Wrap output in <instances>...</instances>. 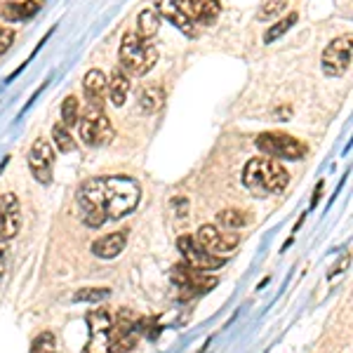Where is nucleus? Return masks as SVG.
<instances>
[{"mask_svg":"<svg viewBox=\"0 0 353 353\" xmlns=\"http://www.w3.org/2000/svg\"><path fill=\"white\" fill-rule=\"evenodd\" d=\"M141 189L137 179L128 174L92 176L78 189L81 217L90 229H99L109 219L128 217L139 205Z\"/></svg>","mask_w":353,"mask_h":353,"instance_id":"obj_1","label":"nucleus"},{"mask_svg":"<svg viewBox=\"0 0 353 353\" xmlns=\"http://www.w3.org/2000/svg\"><path fill=\"white\" fill-rule=\"evenodd\" d=\"M243 184L252 196L269 198L288 189L290 172L276 158H252L243 168Z\"/></svg>","mask_w":353,"mask_h":353,"instance_id":"obj_2","label":"nucleus"},{"mask_svg":"<svg viewBox=\"0 0 353 353\" xmlns=\"http://www.w3.org/2000/svg\"><path fill=\"white\" fill-rule=\"evenodd\" d=\"M121 71L128 73L130 78H141L156 66L158 50L151 41L139 38L134 31H128L121 41Z\"/></svg>","mask_w":353,"mask_h":353,"instance_id":"obj_3","label":"nucleus"},{"mask_svg":"<svg viewBox=\"0 0 353 353\" xmlns=\"http://www.w3.org/2000/svg\"><path fill=\"white\" fill-rule=\"evenodd\" d=\"M78 134H81L83 144L99 149V146H109L116 137V128H113L111 118L106 116L104 109L97 106H85L83 118H78Z\"/></svg>","mask_w":353,"mask_h":353,"instance_id":"obj_4","label":"nucleus"},{"mask_svg":"<svg viewBox=\"0 0 353 353\" xmlns=\"http://www.w3.org/2000/svg\"><path fill=\"white\" fill-rule=\"evenodd\" d=\"M257 149L266 153V158H281V161H301L309 153V146L301 139L285 132H264L257 137Z\"/></svg>","mask_w":353,"mask_h":353,"instance_id":"obj_5","label":"nucleus"},{"mask_svg":"<svg viewBox=\"0 0 353 353\" xmlns=\"http://www.w3.org/2000/svg\"><path fill=\"white\" fill-rule=\"evenodd\" d=\"M351 57H353L351 36L334 38V41L330 43L325 50H323V57H321L323 73L330 76V78H339V76H344V73H349Z\"/></svg>","mask_w":353,"mask_h":353,"instance_id":"obj_6","label":"nucleus"},{"mask_svg":"<svg viewBox=\"0 0 353 353\" xmlns=\"http://www.w3.org/2000/svg\"><path fill=\"white\" fill-rule=\"evenodd\" d=\"M170 278L172 283L179 290H184L186 294H203V292H210L214 285H217V278L214 276H208L205 271H198V269H191L186 261L181 264H174L172 271H170Z\"/></svg>","mask_w":353,"mask_h":353,"instance_id":"obj_7","label":"nucleus"},{"mask_svg":"<svg viewBox=\"0 0 353 353\" xmlns=\"http://www.w3.org/2000/svg\"><path fill=\"white\" fill-rule=\"evenodd\" d=\"M176 248L184 254L186 264L198 271H214V269H219V266H224V261H226V257H217V254L208 252L193 236H181L179 241H176Z\"/></svg>","mask_w":353,"mask_h":353,"instance_id":"obj_8","label":"nucleus"},{"mask_svg":"<svg viewBox=\"0 0 353 353\" xmlns=\"http://www.w3.org/2000/svg\"><path fill=\"white\" fill-rule=\"evenodd\" d=\"M196 241L203 245L208 252L217 254V257H226L229 252L238 248V243H241V236L233 231H224L219 229V226H212V224H203L201 229H198V236Z\"/></svg>","mask_w":353,"mask_h":353,"instance_id":"obj_9","label":"nucleus"},{"mask_svg":"<svg viewBox=\"0 0 353 353\" xmlns=\"http://www.w3.org/2000/svg\"><path fill=\"white\" fill-rule=\"evenodd\" d=\"M28 170L36 176L38 184L48 186L54 172V149L48 139H36L28 151Z\"/></svg>","mask_w":353,"mask_h":353,"instance_id":"obj_10","label":"nucleus"},{"mask_svg":"<svg viewBox=\"0 0 353 353\" xmlns=\"http://www.w3.org/2000/svg\"><path fill=\"white\" fill-rule=\"evenodd\" d=\"M21 229V205L14 193L0 196V238L12 241Z\"/></svg>","mask_w":353,"mask_h":353,"instance_id":"obj_11","label":"nucleus"},{"mask_svg":"<svg viewBox=\"0 0 353 353\" xmlns=\"http://www.w3.org/2000/svg\"><path fill=\"white\" fill-rule=\"evenodd\" d=\"M179 8L189 14V19L193 24H212L214 19L219 17L221 12V5L219 0H176Z\"/></svg>","mask_w":353,"mask_h":353,"instance_id":"obj_12","label":"nucleus"},{"mask_svg":"<svg viewBox=\"0 0 353 353\" xmlns=\"http://www.w3.org/2000/svg\"><path fill=\"white\" fill-rule=\"evenodd\" d=\"M83 92H85V99H88V106L104 109L106 92H109V78H106L99 68H90L83 78Z\"/></svg>","mask_w":353,"mask_h":353,"instance_id":"obj_13","label":"nucleus"},{"mask_svg":"<svg viewBox=\"0 0 353 353\" xmlns=\"http://www.w3.org/2000/svg\"><path fill=\"white\" fill-rule=\"evenodd\" d=\"M153 10H156L161 17H165L168 21H172V24L179 28L184 36L193 38L198 33L196 24H193V21L189 19V14L179 8V3H176V0H156V8H153Z\"/></svg>","mask_w":353,"mask_h":353,"instance_id":"obj_14","label":"nucleus"},{"mask_svg":"<svg viewBox=\"0 0 353 353\" xmlns=\"http://www.w3.org/2000/svg\"><path fill=\"white\" fill-rule=\"evenodd\" d=\"M125 245H128V229L113 231V233H106V236L97 238L92 243V252L101 259H116L125 250Z\"/></svg>","mask_w":353,"mask_h":353,"instance_id":"obj_15","label":"nucleus"},{"mask_svg":"<svg viewBox=\"0 0 353 353\" xmlns=\"http://www.w3.org/2000/svg\"><path fill=\"white\" fill-rule=\"evenodd\" d=\"M38 10H41L38 0H19V3H5L3 10H0V17L5 21H26L33 14H38Z\"/></svg>","mask_w":353,"mask_h":353,"instance_id":"obj_16","label":"nucleus"},{"mask_svg":"<svg viewBox=\"0 0 353 353\" xmlns=\"http://www.w3.org/2000/svg\"><path fill=\"white\" fill-rule=\"evenodd\" d=\"M130 88H132V83H130V76L128 73H123L121 68H116V71L111 73V78H109V99H111V104L113 106H121L125 104V99H128V94H130Z\"/></svg>","mask_w":353,"mask_h":353,"instance_id":"obj_17","label":"nucleus"},{"mask_svg":"<svg viewBox=\"0 0 353 353\" xmlns=\"http://www.w3.org/2000/svg\"><path fill=\"white\" fill-rule=\"evenodd\" d=\"M161 31V14L156 12L153 8L141 10L139 17H137V36L144 38V41H153Z\"/></svg>","mask_w":353,"mask_h":353,"instance_id":"obj_18","label":"nucleus"},{"mask_svg":"<svg viewBox=\"0 0 353 353\" xmlns=\"http://www.w3.org/2000/svg\"><path fill=\"white\" fill-rule=\"evenodd\" d=\"M139 111L146 113V116H151V113L161 111V106L165 104V90L161 85H149V88H144L139 92Z\"/></svg>","mask_w":353,"mask_h":353,"instance_id":"obj_19","label":"nucleus"},{"mask_svg":"<svg viewBox=\"0 0 353 353\" xmlns=\"http://www.w3.org/2000/svg\"><path fill=\"white\" fill-rule=\"evenodd\" d=\"M88 325H90V341H92L97 334H104V337H109V330L113 325V318L111 313L106 309H94L88 313Z\"/></svg>","mask_w":353,"mask_h":353,"instance_id":"obj_20","label":"nucleus"},{"mask_svg":"<svg viewBox=\"0 0 353 353\" xmlns=\"http://www.w3.org/2000/svg\"><path fill=\"white\" fill-rule=\"evenodd\" d=\"M250 221H252V217H250L245 210H238V208L221 210L217 214V224L226 231H238V229H243V226H248Z\"/></svg>","mask_w":353,"mask_h":353,"instance_id":"obj_21","label":"nucleus"},{"mask_svg":"<svg viewBox=\"0 0 353 353\" xmlns=\"http://www.w3.org/2000/svg\"><path fill=\"white\" fill-rule=\"evenodd\" d=\"M52 141L59 153H73L78 149V141L73 139V134L68 132V128H64L61 123H57L52 128Z\"/></svg>","mask_w":353,"mask_h":353,"instance_id":"obj_22","label":"nucleus"},{"mask_svg":"<svg viewBox=\"0 0 353 353\" xmlns=\"http://www.w3.org/2000/svg\"><path fill=\"white\" fill-rule=\"evenodd\" d=\"M78 118H81V101H78V97L68 94L61 101V125L73 128V125H78Z\"/></svg>","mask_w":353,"mask_h":353,"instance_id":"obj_23","label":"nucleus"},{"mask_svg":"<svg viewBox=\"0 0 353 353\" xmlns=\"http://www.w3.org/2000/svg\"><path fill=\"white\" fill-rule=\"evenodd\" d=\"M294 24H297V12H290V14L285 17V19H281V21H276L273 26H269V31L264 33V43H266V45L276 43L278 38H281L283 33H288Z\"/></svg>","mask_w":353,"mask_h":353,"instance_id":"obj_24","label":"nucleus"},{"mask_svg":"<svg viewBox=\"0 0 353 353\" xmlns=\"http://www.w3.org/2000/svg\"><path fill=\"white\" fill-rule=\"evenodd\" d=\"M109 297H111L109 288H83L73 294V301H90V304H99V301H104Z\"/></svg>","mask_w":353,"mask_h":353,"instance_id":"obj_25","label":"nucleus"},{"mask_svg":"<svg viewBox=\"0 0 353 353\" xmlns=\"http://www.w3.org/2000/svg\"><path fill=\"white\" fill-rule=\"evenodd\" d=\"M31 353H59L57 349V339L52 332H41L31 344Z\"/></svg>","mask_w":353,"mask_h":353,"instance_id":"obj_26","label":"nucleus"},{"mask_svg":"<svg viewBox=\"0 0 353 353\" xmlns=\"http://www.w3.org/2000/svg\"><path fill=\"white\" fill-rule=\"evenodd\" d=\"M285 8H288V0H266V3L261 5V10L257 12V19H261V21L273 19V17L285 12Z\"/></svg>","mask_w":353,"mask_h":353,"instance_id":"obj_27","label":"nucleus"},{"mask_svg":"<svg viewBox=\"0 0 353 353\" xmlns=\"http://www.w3.org/2000/svg\"><path fill=\"white\" fill-rule=\"evenodd\" d=\"M12 43H14V31H12V28H0V57L8 52Z\"/></svg>","mask_w":353,"mask_h":353,"instance_id":"obj_28","label":"nucleus"},{"mask_svg":"<svg viewBox=\"0 0 353 353\" xmlns=\"http://www.w3.org/2000/svg\"><path fill=\"white\" fill-rule=\"evenodd\" d=\"M8 241H3V238H0V278L5 276V266H8Z\"/></svg>","mask_w":353,"mask_h":353,"instance_id":"obj_29","label":"nucleus"},{"mask_svg":"<svg viewBox=\"0 0 353 353\" xmlns=\"http://www.w3.org/2000/svg\"><path fill=\"white\" fill-rule=\"evenodd\" d=\"M323 186H325V181H318V184H316V191H313V198H311V210L316 208L318 203H321V196H323Z\"/></svg>","mask_w":353,"mask_h":353,"instance_id":"obj_30","label":"nucleus"}]
</instances>
